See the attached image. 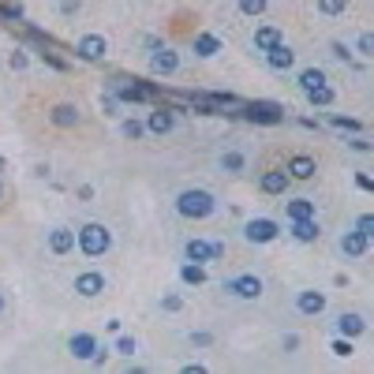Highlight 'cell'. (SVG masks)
Returning <instances> with one entry per match:
<instances>
[{"mask_svg":"<svg viewBox=\"0 0 374 374\" xmlns=\"http://www.w3.org/2000/svg\"><path fill=\"white\" fill-rule=\"evenodd\" d=\"M213 210H217V198H213L206 187H187V191L176 195V213L187 221H206Z\"/></svg>","mask_w":374,"mask_h":374,"instance_id":"1","label":"cell"},{"mask_svg":"<svg viewBox=\"0 0 374 374\" xmlns=\"http://www.w3.org/2000/svg\"><path fill=\"white\" fill-rule=\"evenodd\" d=\"M75 247L83 251L86 259H101L105 251L113 247V232L105 229V225H98V221H90V225H83V229L75 232Z\"/></svg>","mask_w":374,"mask_h":374,"instance_id":"2","label":"cell"},{"mask_svg":"<svg viewBox=\"0 0 374 374\" xmlns=\"http://www.w3.org/2000/svg\"><path fill=\"white\" fill-rule=\"evenodd\" d=\"M229 296H236V300H259L262 296V280L255 277V273H239V277H232V280H225L221 285Z\"/></svg>","mask_w":374,"mask_h":374,"instance_id":"3","label":"cell"},{"mask_svg":"<svg viewBox=\"0 0 374 374\" xmlns=\"http://www.w3.org/2000/svg\"><path fill=\"white\" fill-rule=\"evenodd\" d=\"M105 52H109V42H105L101 34H83V38H79V45H75V57L86 60V64L105 60Z\"/></svg>","mask_w":374,"mask_h":374,"instance_id":"4","label":"cell"},{"mask_svg":"<svg viewBox=\"0 0 374 374\" xmlns=\"http://www.w3.org/2000/svg\"><path fill=\"white\" fill-rule=\"evenodd\" d=\"M113 98L116 101H154L157 90L150 83H131V79H124V83L113 86Z\"/></svg>","mask_w":374,"mask_h":374,"instance_id":"5","label":"cell"},{"mask_svg":"<svg viewBox=\"0 0 374 374\" xmlns=\"http://www.w3.org/2000/svg\"><path fill=\"white\" fill-rule=\"evenodd\" d=\"M244 239H247V244H273V239H277V221H270V217L247 221L244 225Z\"/></svg>","mask_w":374,"mask_h":374,"instance_id":"6","label":"cell"},{"mask_svg":"<svg viewBox=\"0 0 374 374\" xmlns=\"http://www.w3.org/2000/svg\"><path fill=\"white\" fill-rule=\"evenodd\" d=\"M176 72H180L176 49H154L150 52V75H176Z\"/></svg>","mask_w":374,"mask_h":374,"instance_id":"7","label":"cell"},{"mask_svg":"<svg viewBox=\"0 0 374 374\" xmlns=\"http://www.w3.org/2000/svg\"><path fill=\"white\" fill-rule=\"evenodd\" d=\"M247 120H255V124H280L285 120V109L273 101H255V105H247Z\"/></svg>","mask_w":374,"mask_h":374,"instance_id":"8","label":"cell"},{"mask_svg":"<svg viewBox=\"0 0 374 374\" xmlns=\"http://www.w3.org/2000/svg\"><path fill=\"white\" fill-rule=\"evenodd\" d=\"M75 292L83 300H94V296H101L105 292V277L98 273V270H86V273H79L75 277Z\"/></svg>","mask_w":374,"mask_h":374,"instance_id":"9","label":"cell"},{"mask_svg":"<svg viewBox=\"0 0 374 374\" xmlns=\"http://www.w3.org/2000/svg\"><path fill=\"white\" fill-rule=\"evenodd\" d=\"M172 128H176V116H172V109H165V105L146 116V131H150V135H162V139H165Z\"/></svg>","mask_w":374,"mask_h":374,"instance_id":"10","label":"cell"},{"mask_svg":"<svg viewBox=\"0 0 374 374\" xmlns=\"http://www.w3.org/2000/svg\"><path fill=\"white\" fill-rule=\"evenodd\" d=\"M296 311L307 314V318L322 314L326 311V296H322V292H314V288H303L300 296H296Z\"/></svg>","mask_w":374,"mask_h":374,"instance_id":"11","label":"cell"},{"mask_svg":"<svg viewBox=\"0 0 374 374\" xmlns=\"http://www.w3.org/2000/svg\"><path fill=\"white\" fill-rule=\"evenodd\" d=\"M285 172H288L292 180H311L314 172H318V165H314V157H307V154H292Z\"/></svg>","mask_w":374,"mask_h":374,"instance_id":"12","label":"cell"},{"mask_svg":"<svg viewBox=\"0 0 374 374\" xmlns=\"http://www.w3.org/2000/svg\"><path fill=\"white\" fill-rule=\"evenodd\" d=\"M288 172L285 169H270V172H262V180H259V187H262V195H285L288 191Z\"/></svg>","mask_w":374,"mask_h":374,"instance_id":"13","label":"cell"},{"mask_svg":"<svg viewBox=\"0 0 374 374\" xmlns=\"http://www.w3.org/2000/svg\"><path fill=\"white\" fill-rule=\"evenodd\" d=\"M98 348H101V344H98V337H94V333H75V337L68 341V352H72L75 359H86V363H90V356L98 352Z\"/></svg>","mask_w":374,"mask_h":374,"instance_id":"14","label":"cell"},{"mask_svg":"<svg viewBox=\"0 0 374 374\" xmlns=\"http://www.w3.org/2000/svg\"><path fill=\"white\" fill-rule=\"evenodd\" d=\"M266 64H270L273 72H288L292 64H296V52H292L285 42H277L273 49H266Z\"/></svg>","mask_w":374,"mask_h":374,"instance_id":"15","label":"cell"},{"mask_svg":"<svg viewBox=\"0 0 374 374\" xmlns=\"http://www.w3.org/2000/svg\"><path fill=\"white\" fill-rule=\"evenodd\" d=\"M183 255H187V262H217V255H213V244L210 239H187L183 244Z\"/></svg>","mask_w":374,"mask_h":374,"instance_id":"16","label":"cell"},{"mask_svg":"<svg viewBox=\"0 0 374 374\" xmlns=\"http://www.w3.org/2000/svg\"><path fill=\"white\" fill-rule=\"evenodd\" d=\"M367 247H370V236H363L359 229L341 236V251H344L348 259H363V255H367Z\"/></svg>","mask_w":374,"mask_h":374,"instance_id":"17","label":"cell"},{"mask_svg":"<svg viewBox=\"0 0 374 374\" xmlns=\"http://www.w3.org/2000/svg\"><path fill=\"white\" fill-rule=\"evenodd\" d=\"M288 232H292V239H300V244H314V239L322 236V229H318V221H314V217L288 221Z\"/></svg>","mask_w":374,"mask_h":374,"instance_id":"18","label":"cell"},{"mask_svg":"<svg viewBox=\"0 0 374 374\" xmlns=\"http://www.w3.org/2000/svg\"><path fill=\"white\" fill-rule=\"evenodd\" d=\"M337 333H341V337H363V333H367L363 314H356V311H344V314L337 318Z\"/></svg>","mask_w":374,"mask_h":374,"instance_id":"19","label":"cell"},{"mask_svg":"<svg viewBox=\"0 0 374 374\" xmlns=\"http://www.w3.org/2000/svg\"><path fill=\"white\" fill-rule=\"evenodd\" d=\"M45 244H49L52 255H68V251H75V232L72 229H52Z\"/></svg>","mask_w":374,"mask_h":374,"instance_id":"20","label":"cell"},{"mask_svg":"<svg viewBox=\"0 0 374 374\" xmlns=\"http://www.w3.org/2000/svg\"><path fill=\"white\" fill-rule=\"evenodd\" d=\"M277 42H285V34H280V26H273V23H266V26H259V30H255V49H259V52H266V49H273Z\"/></svg>","mask_w":374,"mask_h":374,"instance_id":"21","label":"cell"},{"mask_svg":"<svg viewBox=\"0 0 374 374\" xmlns=\"http://www.w3.org/2000/svg\"><path fill=\"white\" fill-rule=\"evenodd\" d=\"M49 120H52V128H75L79 124V109L75 105H52Z\"/></svg>","mask_w":374,"mask_h":374,"instance_id":"22","label":"cell"},{"mask_svg":"<svg viewBox=\"0 0 374 374\" xmlns=\"http://www.w3.org/2000/svg\"><path fill=\"white\" fill-rule=\"evenodd\" d=\"M217 162H221L225 172H244V169H247V154L239 150V146H229V150H225Z\"/></svg>","mask_w":374,"mask_h":374,"instance_id":"23","label":"cell"},{"mask_svg":"<svg viewBox=\"0 0 374 374\" xmlns=\"http://www.w3.org/2000/svg\"><path fill=\"white\" fill-rule=\"evenodd\" d=\"M195 52H198L203 60L217 57V52H221V38H217V34H198V38H195Z\"/></svg>","mask_w":374,"mask_h":374,"instance_id":"24","label":"cell"},{"mask_svg":"<svg viewBox=\"0 0 374 374\" xmlns=\"http://www.w3.org/2000/svg\"><path fill=\"white\" fill-rule=\"evenodd\" d=\"M285 213H288V221L314 217V203H311V198H292V203H285Z\"/></svg>","mask_w":374,"mask_h":374,"instance_id":"25","label":"cell"},{"mask_svg":"<svg viewBox=\"0 0 374 374\" xmlns=\"http://www.w3.org/2000/svg\"><path fill=\"white\" fill-rule=\"evenodd\" d=\"M180 280L183 285H206V266L203 262H187L180 270Z\"/></svg>","mask_w":374,"mask_h":374,"instance_id":"26","label":"cell"},{"mask_svg":"<svg viewBox=\"0 0 374 374\" xmlns=\"http://www.w3.org/2000/svg\"><path fill=\"white\" fill-rule=\"evenodd\" d=\"M326 83V72L322 68H303L300 72V90L307 94V90H314V86H322Z\"/></svg>","mask_w":374,"mask_h":374,"instance_id":"27","label":"cell"},{"mask_svg":"<svg viewBox=\"0 0 374 374\" xmlns=\"http://www.w3.org/2000/svg\"><path fill=\"white\" fill-rule=\"evenodd\" d=\"M307 101H311V105H333V86L322 83V86L307 90Z\"/></svg>","mask_w":374,"mask_h":374,"instance_id":"28","label":"cell"},{"mask_svg":"<svg viewBox=\"0 0 374 374\" xmlns=\"http://www.w3.org/2000/svg\"><path fill=\"white\" fill-rule=\"evenodd\" d=\"M120 135H124V139H142L146 124H142V120H124V124H120Z\"/></svg>","mask_w":374,"mask_h":374,"instance_id":"29","label":"cell"},{"mask_svg":"<svg viewBox=\"0 0 374 374\" xmlns=\"http://www.w3.org/2000/svg\"><path fill=\"white\" fill-rule=\"evenodd\" d=\"M318 11L322 16H344V8H348V0H314Z\"/></svg>","mask_w":374,"mask_h":374,"instance_id":"30","label":"cell"},{"mask_svg":"<svg viewBox=\"0 0 374 374\" xmlns=\"http://www.w3.org/2000/svg\"><path fill=\"white\" fill-rule=\"evenodd\" d=\"M236 8L244 11V16L255 19V16H262V11H266V0H236Z\"/></svg>","mask_w":374,"mask_h":374,"instance_id":"31","label":"cell"},{"mask_svg":"<svg viewBox=\"0 0 374 374\" xmlns=\"http://www.w3.org/2000/svg\"><path fill=\"white\" fill-rule=\"evenodd\" d=\"M113 352H116V356H135V352H139V341H135V337H120V341L113 344Z\"/></svg>","mask_w":374,"mask_h":374,"instance_id":"32","label":"cell"},{"mask_svg":"<svg viewBox=\"0 0 374 374\" xmlns=\"http://www.w3.org/2000/svg\"><path fill=\"white\" fill-rule=\"evenodd\" d=\"M329 124H333V128H344V131H363V124H359V120H352V116H337V113L329 116Z\"/></svg>","mask_w":374,"mask_h":374,"instance_id":"33","label":"cell"},{"mask_svg":"<svg viewBox=\"0 0 374 374\" xmlns=\"http://www.w3.org/2000/svg\"><path fill=\"white\" fill-rule=\"evenodd\" d=\"M356 49H359V57H363V60H370L374 57V34H359Z\"/></svg>","mask_w":374,"mask_h":374,"instance_id":"34","label":"cell"},{"mask_svg":"<svg viewBox=\"0 0 374 374\" xmlns=\"http://www.w3.org/2000/svg\"><path fill=\"white\" fill-rule=\"evenodd\" d=\"M333 356L348 359V356H352V341H348V337H337V341H333Z\"/></svg>","mask_w":374,"mask_h":374,"instance_id":"35","label":"cell"},{"mask_svg":"<svg viewBox=\"0 0 374 374\" xmlns=\"http://www.w3.org/2000/svg\"><path fill=\"white\" fill-rule=\"evenodd\" d=\"M356 229L363 232V236H374V217H370V213H363V217L356 221Z\"/></svg>","mask_w":374,"mask_h":374,"instance_id":"36","label":"cell"},{"mask_svg":"<svg viewBox=\"0 0 374 374\" xmlns=\"http://www.w3.org/2000/svg\"><path fill=\"white\" fill-rule=\"evenodd\" d=\"M116 105H120V101L113 98V94H105V98H101V113H105V116H116Z\"/></svg>","mask_w":374,"mask_h":374,"instance_id":"37","label":"cell"},{"mask_svg":"<svg viewBox=\"0 0 374 374\" xmlns=\"http://www.w3.org/2000/svg\"><path fill=\"white\" fill-rule=\"evenodd\" d=\"M162 307H165V311H180L183 300H180V296H165V300H162Z\"/></svg>","mask_w":374,"mask_h":374,"instance_id":"38","label":"cell"},{"mask_svg":"<svg viewBox=\"0 0 374 374\" xmlns=\"http://www.w3.org/2000/svg\"><path fill=\"white\" fill-rule=\"evenodd\" d=\"M8 64H11V68H16V72H23V68H26V64H30V60H26L23 52H11V60H8Z\"/></svg>","mask_w":374,"mask_h":374,"instance_id":"39","label":"cell"},{"mask_svg":"<svg viewBox=\"0 0 374 374\" xmlns=\"http://www.w3.org/2000/svg\"><path fill=\"white\" fill-rule=\"evenodd\" d=\"M356 183H359V191H374V180L367 176V172H359V176H356Z\"/></svg>","mask_w":374,"mask_h":374,"instance_id":"40","label":"cell"},{"mask_svg":"<svg viewBox=\"0 0 374 374\" xmlns=\"http://www.w3.org/2000/svg\"><path fill=\"white\" fill-rule=\"evenodd\" d=\"M333 57H337V60H352V52H348V49H344L341 42H333Z\"/></svg>","mask_w":374,"mask_h":374,"instance_id":"41","label":"cell"},{"mask_svg":"<svg viewBox=\"0 0 374 374\" xmlns=\"http://www.w3.org/2000/svg\"><path fill=\"white\" fill-rule=\"evenodd\" d=\"M213 337H210V333H191V344H198V348H206V344H210Z\"/></svg>","mask_w":374,"mask_h":374,"instance_id":"42","label":"cell"},{"mask_svg":"<svg viewBox=\"0 0 374 374\" xmlns=\"http://www.w3.org/2000/svg\"><path fill=\"white\" fill-rule=\"evenodd\" d=\"M60 8H64V16H75V11H79V0H60Z\"/></svg>","mask_w":374,"mask_h":374,"instance_id":"43","label":"cell"},{"mask_svg":"<svg viewBox=\"0 0 374 374\" xmlns=\"http://www.w3.org/2000/svg\"><path fill=\"white\" fill-rule=\"evenodd\" d=\"M348 146H352V150H359V154H367V150H370V142H367V139H352Z\"/></svg>","mask_w":374,"mask_h":374,"instance_id":"44","label":"cell"},{"mask_svg":"<svg viewBox=\"0 0 374 374\" xmlns=\"http://www.w3.org/2000/svg\"><path fill=\"white\" fill-rule=\"evenodd\" d=\"M285 348H288V352L300 348V337H296V333H288V337H285Z\"/></svg>","mask_w":374,"mask_h":374,"instance_id":"45","label":"cell"},{"mask_svg":"<svg viewBox=\"0 0 374 374\" xmlns=\"http://www.w3.org/2000/svg\"><path fill=\"white\" fill-rule=\"evenodd\" d=\"M203 370H206L203 363H187V367H183V374H203Z\"/></svg>","mask_w":374,"mask_h":374,"instance_id":"46","label":"cell"},{"mask_svg":"<svg viewBox=\"0 0 374 374\" xmlns=\"http://www.w3.org/2000/svg\"><path fill=\"white\" fill-rule=\"evenodd\" d=\"M0 314H4V292H0Z\"/></svg>","mask_w":374,"mask_h":374,"instance_id":"47","label":"cell"},{"mask_svg":"<svg viewBox=\"0 0 374 374\" xmlns=\"http://www.w3.org/2000/svg\"><path fill=\"white\" fill-rule=\"evenodd\" d=\"M0 198H4V183H0Z\"/></svg>","mask_w":374,"mask_h":374,"instance_id":"48","label":"cell"}]
</instances>
